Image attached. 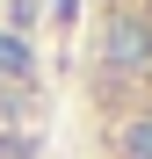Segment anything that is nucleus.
Returning a JSON list of instances; mask_svg holds the SVG:
<instances>
[{
	"mask_svg": "<svg viewBox=\"0 0 152 159\" xmlns=\"http://www.w3.org/2000/svg\"><path fill=\"white\" fill-rule=\"evenodd\" d=\"M72 138L87 159H152V0H80Z\"/></svg>",
	"mask_w": 152,
	"mask_h": 159,
	"instance_id": "obj_1",
	"label": "nucleus"
},
{
	"mask_svg": "<svg viewBox=\"0 0 152 159\" xmlns=\"http://www.w3.org/2000/svg\"><path fill=\"white\" fill-rule=\"evenodd\" d=\"M51 145V87L29 43L0 36V159H44Z\"/></svg>",
	"mask_w": 152,
	"mask_h": 159,
	"instance_id": "obj_2",
	"label": "nucleus"
}]
</instances>
